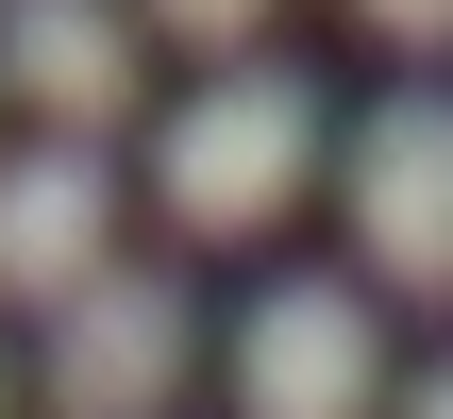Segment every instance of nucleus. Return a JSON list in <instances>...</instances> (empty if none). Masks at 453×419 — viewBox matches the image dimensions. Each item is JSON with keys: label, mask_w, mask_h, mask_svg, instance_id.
I'll return each mask as SVG.
<instances>
[{"label": "nucleus", "mask_w": 453, "mask_h": 419, "mask_svg": "<svg viewBox=\"0 0 453 419\" xmlns=\"http://www.w3.org/2000/svg\"><path fill=\"white\" fill-rule=\"evenodd\" d=\"M303 168H319V84L269 67V50H235V67H219L202 101H168V134H151L168 235H269V218L303 202Z\"/></svg>", "instance_id": "nucleus-1"}, {"label": "nucleus", "mask_w": 453, "mask_h": 419, "mask_svg": "<svg viewBox=\"0 0 453 419\" xmlns=\"http://www.w3.org/2000/svg\"><path fill=\"white\" fill-rule=\"evenodd\" d=\"M168 386H185V286L168 269H101L50 302V369H34L50 419H168Z\"/></svg>", "instance_id": "nucleus-2"}, {"label": "nucleus", "mask_w": 453, "mask_h": 419, "mask_svg": "<svg viewBox=\"0 0 453 419\" xmlns=\"http://www.w3.org/2000/svg\"><path fill=\"white\" fill-rule=\"evenodd\" d=\"M370 403H387V336L336 269H303L235 319V419H370Z\"/></svg>", "instance_id": "nucleus-3"}, {"label": "nucleus", "mask_w": 453, "mask_h": 419, "mask_svg": "<svg viewBox=\"0 0 453 419\" xmlns=\"http://www.w3.org/2000/svg\"><path fill=\"white\" fill-rule=\"evenodd\" d=\"M353 235H370V286L453 302V101H370L353 118Z\"/></svg>", "instance_id": "nucleus-4"}, {"label": "nucleus", "mask_w": 453, "mask_h": 419, "mask_svg": "<svg viewBox=\"0 0 453 419\" xmlns=\"http://www.w3.org/2000/svg\"><path fill=\"white\" fill-rule=\"evenodd\" d=\"M101 235H118V168H101V134H34V151H0V302H67V286H101Z\"/></svg>", "instance_id": "nucleus-5"}, {"label": "nucleus", "mask_w": 453, "mask_h": 419, "mask_svg": "<svg viewBox=\"0 0 453 419\" xmlns=\"http://www.w3.org/2000/svg\"><path fill=\"white\" fill-rule=\"evenodd\" d=\"M0 84L50 134H118L134 118V17L118 0H0Z\"/></svg>", "instance_id": "nucleus-6"}, {"label": "nucleus", "mask_w": 453, "mask_h": 419, "mask_svg": "<svg viewBox=\"0 0 453 419\" xmlns=\"http://www.w3.org/2000/svg\"><path fill=\"white\" fill-rule=\"evenodd\" d=\"M134 17H168L185 50H252V34H269V0H134Z\"/></svg>", "instance_id": "nucleus-7"}, {"label": "nucleus", "mask_w": 453, "mask_h": 419, "mask_svg": "<svg viewBox=\"0 0 453 419\" xmlns=\"http://www.w3.org/2000/svg\"><path fill=\"white\" fill-rule=\"evenodd\" d=\"M353 17H370L387 50H453V0H353Z\"/></svg>", "instance_id": "nucleus-8"}, {"label": "nucleus", "mask_w": 453, "mask_h": 419, "mask_svg": "<svg viewBox=\"0 0 453 419\" xmlns=\"http://www.w3.org/2000/svg\"><path fill=\"white\" fill-rule=\"evenodd\" d=\"M403 419H453V353H437V369H420V386H403Z\"/></svg>", "instance_id": "nucleus-9"}, {"label": "nucleus", "mask_w": 453, "mask_h": 419, "mask_svg": "<svg viewBox=\"0 0 453 419\" xmlns=\"http://www.w3.org/2000/svg\"><path fill=\"white\" fill-rule=\"evenodd\" d=\"M0 419H17V386H0Z\"/></svg>", "instance_id": "nucleus-10"}]
</instances>
